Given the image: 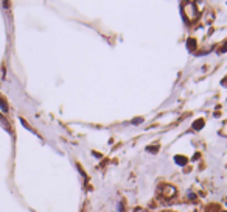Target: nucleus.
I'll return each mask as SVG.
<instances>
[{
    "instance_id": "obj_1",
    "label": "nucleus",
    "mask_w": 227,
    "mask_h": 212,
    "mask_svg": "<svg viewBox=\"0 0 227 212\" xmlns=\"http://www.w3.org/2000/svg\"><path fill=\"white\" fill-rule=\"evenodd\" d=\"M157 193H159V197H160V198H163V200L170 201V200H173V198L176 197L178 190H176V187H174V186H171V184H160V186H159V189H157Z\"/></svg>"
},
{
    "instance_id": "obj_2",
    "label": "nucleus",
    "mask_w": 227,
    "mask_h": 212,
    "mask_svg": "<svg viewBox=\"0 0 227 212\" xmlns=\"http://www.w3.org/2000/svg\"><path fill=\"white\" fill-rule=\"evenodd\" d=\"M190 13V16L187 17V22H193L198 16H199V11L196 9V6H194V3H183L182 5V13Z\"/></svg>"
},
{
    "instance_id": "obj_3",
    "label": "nucleus",
    "mask_w": 227,
    "mask_h": 212,
    "mask_svg": "<svg viewBox=\"0 0 227 212\" xmlns=\"http://www.w3.org/2000/svg\"><path fill=\"white\" fill-rule=\"evenodd\" d=\"M196 39L194 38H188V41H187V48L190 50V52H196Z\"/></svg>"
},
{
    "instance_id": "obj_4",
    "label": "nucleus",
    "mask_w": 227,
    "mask_h": 212,
    "mask_svg": "<svg viewBox=\"0 0 227 212\" xmlns=\"http://www.w3.org/2000/svg\"><path fill=\"white\" fill-rule=\"evenodd\" d=\"M174 162H176L178 166H185V164L188 162V158H185V156H182V155H178V156H174Z\"/></svg>"
},
{
    "instance_id": "obj_5",
    "label": "nucleus",
    "mask_w": 227,
    "mask_h": 212,
    "mask_svg": "<svg viewBox=\"0 0 227 212\" xmlns=\"http://www.w3.org/2000/svg\"><path fill=\"white\" fill-rule=\"evenodd\" d=\"M204 125H205L204 119H198V120L193 123V129H194V131H199V129H202V128H204Z\"/></svg>"
},
{
    "instance_id": "obj_6",
    "label": "nucleus",
    "mask_w": 227,
    "mask_h": 212,
    "mask_svg": "<svg viewBox=\"0 0 227 212\" xmlns=\"http://www.w3.org/2000/svg\"><path fill=\"white\" fill-rule=\"evenodd\" d=\"M205 212H219V206H218V204H210V206L205 209Z\"/></svg>"
},
{
    "instance_id": "obj_7",
    "label": "nucleus",
    "mask_w": 227,
    "mask_h": 212,
    "mask_svg": "<svg viewBox=\"0 0 227 212\" xmlns=\"http://www.w3.org/2000/svg\"><path fill=\"white\" fill-rule=\"evenodd\" d=\"M0 106H2V111H5V112L8 111V105H6V101L3 100V97H2V95H0Z\"/></svg>"
},
{
    "instance_id": "obj_8",
    "label": "nucleus",
    "mask_w": 227,
    "mask_h": 212,
    "mask_svg": "<svg viewBox=\"0 0 227 212\" xmlns=\"http://www.w3.org/2000/svg\"><path fill=\"white\" fill-rule=\"evenodd\" d=\"M146 150H148L149 153H157V151H159V145H156V147H148Z\"/></svg>"
},
{
    "instance_id": "obj_9",
    "label": "nucleus",
    "mask_w": 227,
    "mask_h": 212,
    "mask_svg": "<svg viewBox=\"0 0 227 212\" xmlns=\"http://www.w3.org/2000/svg\"><path fill=\"white\" fill-rule=\"evenodd\" d=\"M140 122H143V117H136V119L132 120V123H134V125H138Z\"/></svg>"
},
{
    "instance_id": "obj_10",
    "label": "nucleus",
    "mask_w": 227,
    "mask_h": 212,
    "mask_svg": "<svg viewBox=\"0 0 227 212\" xmlns=\"http://www.w3.org/2000/svg\"><path fill=\"white\" fill-rule=\"evenodd\" d=\"M120 212H126V211H125V201H121V203H120Z\"/></svg>"
},
{
    "instance_id": "obj_11",
    "label": "nucleus",
    "mask_w": 227,
    "mask_h": 212,
    "mask_svg": "<svg viewBox=\"0 0 227 212\" xmlns=\"http://www.w3.org/2000/svg\"><path fill=\"white\" fill-rule=\"evenodd\" d=\"M226 50H227V42L224 44V47H223V48H221V52H226Z\"/></svg>"
},
{
    "instance_id": "obj_12",
    "label": "nucleus",
    "mask_w": 227,
    "mask_h": 212,
    "mask_svg": "<svg viewBox=\"0 0 227 212\" xmlns=\"http://www.w3.org/2000/svg\"><path fill=\"white\" fill-rule=\"evenodd\" d=\"M223 86H227V77L224 78V80H223Z\"/></svg>"
},
{
    "instance_id": "obj_13",
    "label": "nucleus",
    "mask_w": 227,
    "mask_h": 212,
    "mask_svg": "<svg viewBox=\"0 0 227 212\" xmlns=\"http://www.w3.org/2000/svg\"><path fill=\"white\" fill-rule=\"evenodd\" d=\"M136 212H143V211H140V209H136Z\"/></svg>"
},
{
    "instance_id": "obj_14",
    "label": "nucleus",
    "mask_w": 227,
    "mask_h": 212,
    "mask_svg": "<svg viewBox=\"0 0 227 212\" xmlns=\"http://www.w3.org/2000/svg\"><path fill=\"white\" fill-rule=\"evenodd\" d=\"M223 212H226V211H223Z\"/></svg>"
}]
</instances>
